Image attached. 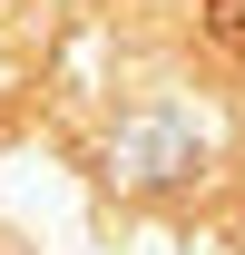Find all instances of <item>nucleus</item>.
<instances>
[{
  "instance_id": "nucleus-1",
  "label": "nucleus",
  "mask_w": 245,
  "mask_h": 255,
  "mask_svg": "<svg viewBox=\"0 0 245 255\" xmlns=\"http://www.w3.org/2000/svg\"><path fill=\"white\" fill-rule=\"evenodd\" d=\"M206 30H216V49L245 59V0H206Z\"/></svg>"
}]
</instances>
